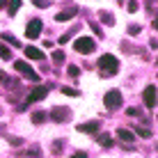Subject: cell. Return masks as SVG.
I'll list each match as a JSON object with an SVG mask.
<instances>
[{
	"mask_svg": "<svg viewBox=\"0 0 158 158\" xmlns=\"http://www.w3.org/2000/svg\"><path fill=\"white\" fill-rule=\"evenodd\" d=\"M99 67H101V76H112V73H117V67H119V62H117V57L115 55H101L99 60Z\"/></svg>",
	"mask_w": 158,
	"mask_h": 158,
	"instance_id": "6da1fadb",
	"label": "cell"
},
{
	"mask_svg": "<svg viewBox=\"0 0 158 158\" xmlns=\"http://www.w3.org/2000/svg\"><path fill=\"white\" fill-rule=\"evenodd\" d=\"M73 48L80 55H89V53L96 51V41L92 39V37H78V39L73 41Z\"/></svg>",
	"mask_w": 158,
	"mask_h": 158,
	"instance_id": "7a4b0ae2",
	"label": "cell"
},
{
	"mask_svg": "<svg viewBox=\"0 0 158 158\" xmlns=\"http://www.w3.org/2000/svg\"><path fill=\"white\" fill-rule=\"evenodd\" d=\"M103 103H106L108 110H117V108L122 106V92L119 89H110L106 96H103Z\"/></svg>",
	"mask_w": 158,
	"mask_h": 158,
	"instance_id": "3957f363",
	"label": "cell"
},
{
	"mask_svg": "<svg viewBox=\"0 0 158 158\" xmlns=\"http://www.w3.org/2000/svg\"><path fill=\"white\" fill-rule=\"evenodd\" d=\"M14 69H16V71H19V73H23L25 78L35 80V83H37V80H39V76H37L35 71H32V67H30L28 62H23V60H16V62H14Z\"/></svg>",
	"mask_w": 158,
	"mask_h": 158,
	"instance_id": "277c9868",
	"label": "cell"
},
{
	"mask_svg": "<svg viewBox=\"0 0 158 158\" xmlns=\"http://www.w3.org/2000/svg\"><path fill=\"white\" fill-rule=\"evenodd\" d=\"M53 119V122H57V124H62V122H67L69 117H71V112H69V108H62V106H55V108H51V115H48Z\"/></svg>",
	"mask_w": 158,
	"mask_h": 158,
	"instance_id": "5b68a950",
	"label": "cell"
},
{
	"mask_svg": "<svg viewBox=\"0 0 158 158\" xmlns=\"http://www.w3.org/2000/svg\"><path fill=\"white\" fill-rule=\"evenodd\" d=\"M39 35H41V21L39 19H32L28 23V28H25V37L35 41V39H39Z\"/></svg>",
	"mask_w": 158,
	"mask_h": 158,
	"instance_id": "8992f818",
	"label": "cell"
},
{
	"mask_svg": "<svg viewBox=\"0 0 158 158\" xmlns=\"http://www.w3.org/2000/svg\"><path fill=\"white\" fill-rule=\"evenodd\" d=\"M46 96H48V87H46V85H37L35 89H32L30 94H28V101H25V103H35V101H44V99H46Z\"/></svg>",
	"mask_w": 158,
	"mask_h": 158,
	"instance_id": "52a82bcc",
	"label": "cell"
},
{
	"mask_svg": "<svg viewBox=\"0 0 158 158\" xmlns=\"http://www.w3.org/2000/svg\"><path fill=\"white\" fill-rule=\"evenodd\" d=\"M142 99H144V106L151 110V108L156 106V85H147V87H144Z\"/></svg>",
	"mask_w": 158,
	"mask_h": 158,
	"instance_id": "ba28073f",
	"label": "cell"
},
{
	"mask_svg": "<svg viewBox=\"0 0 158 158\" xmlns=\"http://www.w3.org/2000/svg\"><path fill=\"white\" fill-rule=\"evenodd\" d=\"M76 14H78V9H76V7H69V9H64V12L55 14V21H60V23H64V21H71Z\"/></svg>",
	"mask_w": 158,
	"mask_h": 158,
	"instance_id": "9c48e42d",
	"label": "cell"
},
{
	"mask_svg": "<svg viewBox=\"0 0 158 158\" xmlns=\"http://www.w3.org/2000/svg\"><path fill=\"white\" fill-rule=\"evenodd\" d=\"M25 57H30V60H44V51H39V48H35V46H28V48H25Z\"/></svg>",
	"mask_w": 158,
	"mask_h": 158,
	"instance_id": "30bf717a",
	"label": "cell"
},
{
	"mask_svg": "<svg viewBox=\"0 0 158 158\" xmlns=\"http://www.w3.org/2000/svg\"><path fill=\"white\" fill-rule=\"evenodd\" d=\"M80 133H99V122H89V124H80L78 126Z\"/></svg>",
	"mask_w": 158,
	"mask_h": 158,
	"instance_id": "8fae6325",
	"label": "cell"
},
{
	"mask_svg": "<svg viewBox=\"0 0 158 158\" xmlns=\"http://www.w3.org/2000/svg\"><path fill=\"white\" fill-rule=\"evenodd\" d=\"M117 138L124 140V142H133V140H135V133H131V131H126V128H119V131H117Z\"/></svg>",
	"mask_w": 158,
	"mask_h": 158,
	"instance_id": "7c38bea8",
	"label": "cell"
},
{
	"mask_svg": "<svg viewBox=\"0 0 158 158\" xmlns=\"http://www.w3.org/2000/svg\"><path fill=\"white\" fill-rule=\"evenodd\" d=\"M96 140H99V144H103V147H112V138L108 133H101V135H96Z\"/></svg>",
	"mask_w": 158,
	"mask_h": 158,
	"instance_id": "4fadbf2b",
	"label": "cell"
},
{
	"mask_svg": "<svg viewBox=\"0 0 158 158\" xmlns=\"http://www.w3.org/2000/svg\"><path fill=\"white\" fill-rule=\"evenodd\" d=\"M2 39H5V41H7V44H12V46H16V48H19V46H21V44H19V39H16V37H14V35H9V32H5V35H2Z\"/></svg>",
	"mask_w": 158,
	"mask_h": 158,
	"instance_id": "5bb4252c",
	"label": "cell"
},
{
	"mask_svg": "<svg viewBox=\"0 0 158 158\" xmlns=\"http://www.w3.org/2000/svg\"><path fill=\"white\" fill-rule=\"evenodd\" d=\"M0 57L2 60H12V51H9L5 44H0Z\"/></svg>",
	"mask_w": 158,
	"mask_h": 158,
	"instance_id": "9a60e30c",
	"label": "cell"
},
{
	"mask_svg": "<svg viewBox=\"0 0 158 158\" xmlns=\"http://www.w3.org/2000/svg\"><path fill=\"white\" fill-rule=\"evenodd\" d=\"M101 21H103V23H108V25H112V23H115V16L108 14V12H101Z\"/></svg>",
	"mask_w": 158,
	"mask_h": 158,
	"instance_id": "2e32d148",
	"label": "cell"
},
{
	"mask_svg": "<svg viewBox=\"0 0 158 158\" xmlns=\"http://www.w3.org/2000/svg\"><path fill=\"white\" fill-rule=\"evenodd\" d=\"M135 133H138L140 138H151V131H149V128H142V126L135 128Z\"/></svg>",
	"mask_w": 158,
	"mask_h": 158,
	"instance_id": "e0dca14e",
	"label": "cell"
},
{
	"mask_svg": "<svg viewBox=\"0 0 158 158\" xmlns=\"http://www.w3.org/2000/svg\"><path fill=\"white\" fill-rule=\"evenodd\" d=\"M46 117H48L46 112H35V115H32V122H35V124H41Z\"/></svg>",
	"mask_w": 158,
	"mask_h": 158,
	"instance_id": "ac0fdd59",
	"label": "cell"
},
{
	"mask_svg": "<svg viewBox=\"0 0 158 158\" xmlns=\"http://www.w3.org/2000/svg\"><path fill=\"white\" fill-rule=\"evenodd\" d=\"M32 5H37L39 9H46V7H51V0H32Z\"/></svg>",
	"mask_w": 158,
	"mask_h": 158,
	"instance_id": "d6986e66",
	"label": "cell"
},
{
	"mask_svg": "<svg viewBox=\"0 0 158 158\" xmlns=\"http://www.w3.org/2000/svg\"><path fill=\"white\" fill-rule=\"evenodd\" d=\"M19 7H21V0H12V5H9V14H16V12H19Z\"/></svg>",
	"mask_w": 158,
	"mask_h": 158,
	"instance_id": "ffe728a7",
	"label": "cell"
},
{
	"mask_svg": "<svg viewBox=\"0 0 158 158\" xmlns=\"http://www.w3.org/2000/svg\"><path fill=\"white\" fill-rule=\"evenodd\" d=\"M69 76H71V78H78V76H80V69L73 67V64H69Z\"/></svg>",
	"mask_w": 158,
	"mask_h": 158,
	"instance_id": "44dd1931",
	"label": "cell"
},
{
	"mask_svg": "<svg viewBox=\"0 0 158 158\" xmlns=\"http://www.w3.org/2000/svg\"><path fill=\"white\" fill-rule=\"evenodd\" d=\"M140 30H142V28H140V25H128V35H131V37L140 35Z\"/></svg>",
	"mask_w": 158,
	"mask_h": 158,
	"instance_id": "7402d4cb",
	"label": "cell"
},
{
	"mask_svg": "<svg viewBox=\"0 0 158 158\" xmlns=\"http://www.w3.org/2000/svg\"><path fill=\"white\" fill-rule=\"evenodd\" d=\"M62 147H64L62 140H55V142H53V151H55V154H60V151H62Z\"/></svg>",
	"mask_w": 158,
	"mask_h": 158,
	"instance_id": "603a6c76",
	"label": "cell"
},
{
	"mask_svg": "<svg viewBox=\"0 0 158 158\" xmlns=\"http://www.w3.org/2000/svg\"><path fill=\"white\" fill-rule=\"evenodd\" d=\"M53 60L55 62H64V51H55L53 53Z\"/></svg>",
	"mask_w": 158,
	"mask_h": 158,
	"instance_id": "cb8c5ba5",
	"label": "cell"
},
{
	"mask_svg": "<svg viewBox=\"0 0 158 158\" xmlns=\"http://www.w3.org/2000/svg\"><path fill=\"white\" fill-rule=\"evenodd\" d=\"M62 94H67V96H78V92L71 89V87H62Z\"/></svg>",
	"mask_w": 158,
	"mask_h": 158,
	"instance_id": "d4e9b609",
	"label": "cell"
},
{
	"mask_svg": "<svg viewBox=\"0 0 158 158\" xmlns=\"http://www.w3.org/2000/svg\"><path fill=\"white\" fill-rule=\"evenodd\" d=\"M128 12H138V0H128Z\"/></svg>",
	"mask_w": 158,
	"mask_h": 158,
	"instance_id": "484cf974",
	"label": "cell"
},
{
	"mask_svg": "<svg viewBox=\"0 0 158 158\" xmlns=\"http://www.w3.org/2000/svg\"><path fill=\"white\" fill-rule=\"evenodd\" d=\"M92 30L96 32V37H103V30H101V28H99V25H96V23H92Z\"/></svg>",
	"mask_w": 158,
	"mask_h": 158,
	"instance_id": "4316f807",
	"label": "cell"
},
{
	"mask_svg": "<svg viewBox=\"0 0 158 158\" xmlns=\"http://www.w3.org/2000/svg\"><path fill=\"white\" fill-rule=\"evenodd\" d=\"M9 144H12V147H19L21 140H19V138H12V140H9Z\"/></svg>",
	"mask_w": 158,
	"mask_h": 158,
	"instance_id": "83f0119b",
	"label": "cell"
},
{
	"mask_svg": "<svg viewBox=\"0 0 158 158\" xmlns=\"http://www.w3.org/2000/svg\"><path fill=\"white\" fill-rule=\"evenodd\" d=\"M69 37H71V35H62V37H60V44H67V41H69Z\"/></svg>",
	"mask_w": 158,
	"mask_h": 158,
	"instance_id": "f1b7e54d",
	"label": "cell"
},
{
	"mask_svg": "<svg viewBox=\"0 0 158 158\" xmlns=\"http://www.w3.org/2000/svg\"><path fill=\"white\" fill-rule=\"evenodd\" d=\"M73 158H87V154H85V151H78V154H76Z\"/></svg>",
	"mask_w": 158,
	"mask_h": 158,
	"instance_id": "f546056e",
	"label": "cell"
},
{
	"mask_svg": "<svg viewBox=\"0 0 158 158\" xmlns=\"http://www.w3.org/2000/svg\"><path fill=\"white\" fill-rule=\"evenodd\" d=\"M0 7H7V0H0Z\"/></svg>",
	"mask_w": 158,
	"mask_h": 158,
	"instance_id": "4dcf8cb0",
	"label": "cell"
},
{
	"mask_svg": "<svg viewBox=\"0 0 158 158\" xmlns=\"http://www.w3.org/2000/svg\"><path fill=\"white\" fill-rule=\"evenodd\" d=\"M117 2H119V5H124V0H117Z\"/></svg>",
	"mask_w": 158,
	"mask_h": 158,
	"instance_id": "1f68e13d",
	"label": "cell"
}]
</instances>
